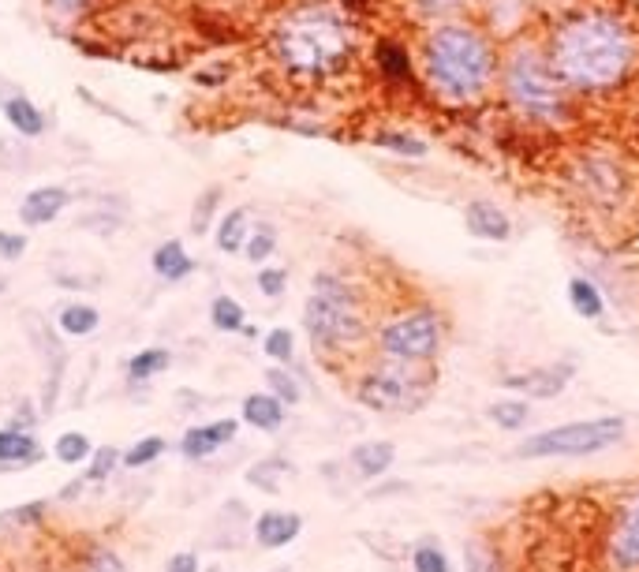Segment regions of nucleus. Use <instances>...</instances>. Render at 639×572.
<instances>
[{
	"mask_svg": "<svg viewBox=\"0 0 639 572\" xmlns=\"http://www.w3.org/2000/svg\"><path fill=\"white\" fill-rule=\"evenodd\" d=\"M554 60L572 86H610L628 64V34L606 15H583L557 34Z\"/></svg>",
	"mask_w": 639,
	"mask_h": 572,
	"instance_id": "f257e3e1",
	"label": "nucleus"
},
{
	"mask_svg": "<svg viewBox=\"0 0 639 572\" xmlns=\"http://www.w3.org/2000/svg\"><path fill=\"white\" fill-rule=\"evenodd\" d=\"M494 72V53L479 30L441 27L426 38V75L449 98H475L483 94Z\"/></svg>",
	"mask_w": 639,
	"mask_h": 572,
	"instance_id": "f03ea898",
	"label": "nucleus"
},
{
	"mask_svg": "<svg viewBox=\"0 0 639 572\" xmlns=\"http://www.w3.org/2000/svg\"><path fill=\"white\" fill-rule=\"evenodd\" d=\"M277 53L292 72H333L348 57V27L326 8H307L277 30Z\"/></svg>",
	"mask_w": 639,
	"mask_h": 572,
	"instance_id": "7ed1b4c3",
	"label": "nucleus"
},
{
	"mask_svg": "<svg viewBox=\"0 0 639 572\" xmlns=\"http://www.w3.org/2000/svg\"><path fill=\"white\" fill-rule=\"evenodd\" d=\"M303 326L318 348H344L367 333L355 311V292L333 273H318L314 296L303 307Z\"/></svg>",
	"mask_w": 639,
	"mask_h": 572,
	"instance_id": "20e7f679",
	"label": "nucleus"
},
{
	"mask_svg": "<svg viewBox=\"0 0 639 572\" xmlns=\"http://www.w3.org/2000/svg\"><path fill=\"white\" fill-rule=\"evenodd\" d=\"M625 438V419L621 415H595V419H576L561 427L539 430L520 442V460H546V457H595Z\"/></svg>",
	"mask_w": 639,
	"mask_h": 572,
	"instance_id": "39448f33",
	"label": "nucleus"
},
{
	"mask_svg": "<svg viewBox=\"0 0 639 572\" xmlns=\"http://www.w3.org/2000/svg\"><path fill=\"white\" fill-rule=\"evenodd\" d=\"M412 367L415 363L389 359L382 367L367 371L363 382H359V389H355L359 404H367L370 412H389V415L415 412V408L426 401V378H419Z\"/></svg>",
	"mask_w": 639,
	"mask_h": 572,
	"instance_id": "423d86ee",
	"label": "nucleus"
},
{
	"mask_svg": "<svg viewBox=\"0 0 639 572\" xmlns=\"http://www.w3.org/2000/svg\"><path fill=\"white\" fill-rule=\"evenodd\" d=\"M505 86H509V98L516 101L524 113L539 116V120H557V116L565 113L561 86H557L550 68H546L531 49H524V53H516V57L509 60Z\"/></svg>",
	"mask_w": 639,
	"mask_h": 572,
	"instance_id": "0eeeda50",
	"label": "nucleus"
},
{
	"mask_svg": "<svg viewBox=\"0 0 639 572\" xmlns=\"http://www.w3.org/2000/svg\"><path fill=\"white\" fill-rule=\"evenodd\" d=\"M378 344L389 359L400 363H426V359L438 356L441 348V322L434 311H412V315H400L393 322H385L378 333Z\"/></svg>",
	"mask_w": 639,
	"mask_h": 572,
	"instance_id": "6e6552de",
	"label": "nucleus"
},
{
	"mask_svg": "<svg viewBox=\"0 0 639 572\" xmlns=\"http://www.w3.org/2000/svg\"><path fill=\"white\" fill-rule=\"evenodd\" d=\"M610 561L617 572H639V494L628 498L613 516Z\"/></svg>",
	"mask_w": 639,
	"mask_h": 572,
	"instance_id": "1a4fd4ad",
	"label": "nucleus"
},
{
	"mask_svg": "<svg viewBox=\"0 0 639 572\" xmlns=\"http://www.w3.org/2000/svg\"><path fill=\"white\" fill-rule=\"evenodd\" d=\"M68 187H34L27 199H23V206H19V217H23V225H30V229H38V225H49V221H57L64 210H68Z\"/></svg>",
	"mask_w": 639,
	"mask_h": 572,
	"instance_id": "9d476101",
	"label": "nucleus"
},
{
	"mask_svg": "<svg viewBox=\"0 0 639 572\" xmlns=\"http://www.w3.org/2000/svg\"><path fill=\"white\" fill-rule=\"evenodd\" d=\"M572 374H576L572 363H550V367H535V371H527V374H512L509 386L524 389L527 397L546 401V397H557V393L572 382Z\"/></svg>",
	"mask_w": 639,
	"mask_h": 572,
	"instance_id": "9b49d317",
	"label": "nucleus"
},
{
	"mask_svg": "<svg viewBox=\"0 0 639 572\" xmlns=\"http://www.w3.org/2000/svg\"><path fill=\"white\" fill-rule=\"evenodd\" d=\"M236 430H240V423H236V419H217V423H202V427L187 430L184 442H180V449H184V457L202 460V457H210V453H217L221 445L232 442V438H236Z\"/></svg>",
	"mask_w": 639,
	"mask_h": 572,
	"instance_id": "f8f14e48",
	"label": "nucleus"
},
{
	"mask_svg": "<svg viewBox=\"0 0 639 572\" xmlns=\"http://www.w3.org/2000/svg\"><path fill=\"white\" fill-rule=\"evenodd\" d=\"M464 225L475 240H494V244H505L512 236V221L505 210H497L494 202H471L464 210Z\"/></svg>",
	"mask_w": 639,
	"mask_h": 572,
	"instance_id": "ddd939ff",
	"label": "nucleus"
},
{
	"mask_svg": "<svg viewBox=\"0 0 639 572\" xmlns=\"http://www.w3.org/2000/svg\"><path fill=\"white\" fill-rule=\"evenodd\" d=\"M299 531H303V516L299 513H281V509H270L255 520V539L258 546L266 550H281V546L296 543Z\"/></svg>",
	"mask_w": 639,
	"mask_h": 572,
	"instance_id": "4468645a",
	"label": "nucleus"
},
{
	"mask_svg": "<svg viewBox=\"0 0 639 572\" xmlns=\"http://www.w3.org/2000/svg\"><path fill=\"white\" fill-rule=\"evenodd\" d=\"M42 460V445L34 442L23 430H0V472H15V468H30Z\"/></svg>",
	"mask_w": 639,
	"mask_h": 572,
	"instance_id": "2eb2a0df",
	"label": "nucleus"
},
{
	"mask_svg": "<svg viewBox=\"0 0 639 572\" xmlns=\"http://www.w3.org/2000/svg\"><path fill=\"white\" fill-rule=\"evenodd\" d=\"M352 468L363 479H382L389 468H393V460H397V445L393 442H359L352 449Z\"/></svg>",
	"mask_w": 639,
	"mask_h": 572,
	"instance_id": "dca6fc26",
	"label": "nucleus"
},
{
	"mask_svg": "<svg viewBox=\"0 0 639 572\" xmlns=\"http://www.w3.org/2000/svg\"><path fill=\"white\" fill-rule=\"evenodd\" d=\"M30 326H34V341H38V348L45 352V408H53V397H57V386H60V371H64V348L57 344V337L45 333L38 318H30Z\"/></svg>",
	"mask_w": 639,
	"mask_h": 572,
	"instance_id": "f3484780",
	"label": "nucleus"
},
{
	"mask_svg": "<svg viewBox=\"0 0 639 572\" xmlns=\"http://www.w3.org/2000/svg\"><path fill=\"white\" fill-rule=\"evenodd\" d=\"M243 423H251L255 430H281L284 401H277L273 393H251L243 401Z\"/></svg>",
	"mask_w": 639,
	"mask_h": 572,
	"instance_id": "a211bd4d",
	"label": "nucleus"
},
{
	"mask_svg": "<svg viewBox=\"0 0 639 572\" xmlns=\"http://www.w3.org/2000/svg\"><path fill=\"white\" fill-rule=\"evenodd\" d=\"M292 475H296V464H292V460L266 457V460H258V464L247 468V483L258 487V490H266V494H277L284 479H292Z\"/></svg>",
	"mask_w": 639,
	"mask_h": 572,
	"instance_id": "6ab92c4d",
	"label": "nucleus"
},
{
	"mask_svg": "<svg viewBox=\"0 0 639 572\" xmlns=\"http://www.w3.org/2000/svg\"><path fill=\"white\" fill-rule=\"evenodd\" d=\"M154 270L157 277H165V281H184L187 273L195 270V262L187 255V247L180 240H165V244L154 251Z\"/></svg>",
	"mask_w": 639,
	"mask_h": 572,
	"instance_id": "aec40b11",
	"label": "nucleus"
},
{
	"mask_svg": "<svg viewBox=\"0 0 639 572\" xmlns=\"http://www.w3.org/2000/svg\"><path fill=\"white\" fill-rule=\"evenodd\" d=\"M4 120H8L19 135H27V139H38L45 131V116L38 113V105L27 101L23 94H15V98L4 101Z\"/></svg>",
	"mask_w": 639,
	"mask_h": 572,
	"instance_id": "412c9836",
	"label": "nucleus"
},
{
	"mask_svg": "<svg viewBox=\"0 0 639 572\" xmlns=\"http://www.w3.org/2000/svg\"><path fill=\"white\" fill-rule=\"evenodd\" d=\"M568 303H572V311L580 318H602V311H606L602 292H598L587 277H572V281H568Z\"/></svg>",
	"mask_w": 639,
	"mask_h": 572,
	"instance_id": "4be33fe9",
	"label": "nucleus"
},
{
	"mask_svg": "<svg viewBox=\"0 0 639 572\" xmlns=\"http://www.w3.org/2000/svg\"><path fill=\"white\" fill-rule=\"evenodd\" d=\"M378 68H382L385 79H393V83H408L412 79V60L404 53V45L397 42H378Z\"/></svg>",
	"mask_w": 639,
	"mask_h": 572,
	"instance_id": "5701e85b",
	"label": "nucleus"
},
{
	"mask_svg": "<svg viewBox=\"0 0 639 572\" xmlns=\"http://www.w3.org/2000/svg\"><path fill=\"white\" fill-rule=\"evenodd\" d=\"M247 244V210H228L225 221L217 225V247L225 255H236Z\"/></svg>",
	"mask_w": 639,
	"mask_h": 572,
	"instance_id": "b1692460",
	"label": "nucleus"
},
{
	"mask_svg": "<svg viewBox=\"0 0 639 572\" xmlns=\"http://www.w3.org/2000/svg\"><path fill=\"white\" fill-rule=\"evenodd\" d=\"M101 322L98 307H90V303H68L64 311H60V329L71 333V337H86V333H94Z\"/></svg>",
	"mask_w": 639,
	"mask_h": 572,
	"instance_id": "393cba45",
	"label": "nucleus"
},
{
	"mask_svg": "<svg viewBox=\"0 0 639 572\" xmlns=\"http://www.w3.org/2000/svg\"><path fill=\"white\" fill-rule=\"evenodd\" d=\"M486 419L501 430H520L531 419V408H527V401H516V397L512 401H494L486 408Z\"/></svg>",
	"mask_w": 639,
	"mask_h": 572,
	"instance_id": "a878e982",
	"label": "nucleus"
},
{
	"mask_svg": "<svg viewBox=\"0 0 639 572\" xmlns=\"http://www.w3.org/2000/svg\"><path fill=\"white\" fill-rule=\"evenodd\" d=\"M169 352L165 348H146V352H135V356L128 359V378L131 382H146V378H154V374H161L165 367H169Z\"/></svg>",
	"mask_w": 639,
	"mask_h": 572,
	"instance_id": "bb28decb",
	"label": "nucleus"
},
{
	"mask_svg": "<svg viewBox=\"0 0 639 572\" xmlns=\"http://www.w3.org/2000/svg\"><path fill=\"white\" fill-rule=\"evenodd\" d=\"M210 322L213 329H221V333H243V307L232 296H217L210 307Z\"/></svg>",
	"mask_w": 639,
	"mask_h": 572,
	"instance_id": "cd10ccee",
	"label": "nucleus"
},
{
	"mask_svg": "<svg viewBox=\"0 0 639 572\" xmlns=\"http://www.w3.org/2000/svg\"><path fill=\"white\" fill-rule=\"evenodd\" d=\"M412 569L415 572H453V561H449V554L441 550L438 543H419L412 554Z\"/></svg>",
	"mask_w": 639,
	"mask_h": 572,
	"instance_id": "c85d7f7f",
	"label": "nucleus"
},
{
	"mask_svg": "<svg viewBox=\"0 0 639 572\" xmlns=\"http://www.w3.org/2000/svg\"><path fill=\"white\" fill-rule=\"evenodd\" d=\"M266 386H270L273 397H277V401H284V404L303 401V389H299V382L288 371H284V367H270V371H266Z\"/></svg>",
	"mask_w": 639,
	"mask_h": 572,
	"instance_id": "c756f323",
	"label": "nucleus"
},
{
	"mask_svg": "<svg viewBox=\"0 0 639 572\" xmlns=\"http://www.w3.org/2000/svg\"><path fill=\"white\" fill-rule=\"evenodd\" d=\"M277 251V232L270 229V225H262V229H255L251 236H247V244H243V255L251 258L255 266H262L266 258Z\"/></svg>",
	"mask_w": 639,
	"mask_h": 572,
	"instance_id": "7c9ffc66",
	"label": "nucleus"
},
{
	"mask_svg": "<svg viewBox=\"0 0 639 572\" xmlns=\"http://www.w3.org/2000/svg\"><path fill=\"white\" fill-rule=\"evenodd\" d=\"M374 143L385 146V150H393V154H404V158H423V154H426V143H423V139H412V135H400V131H382V135H378Z\"/></svg>",
	"mask_w": 639,
	"mask_h": 572,
	"instance_id": "2f4dec72",
	"label": "nucleus"
},
{
	"mask_svg": "<svg viewBox=\"0 0 639 572\" xmlns=\"http://www.w3.org/2000/svg\"><path fill=\"white\" fill-rule=\"evenodd\" d=\"M86 453H90V438L79 430H68L57 438V460H64V464H79V460H86Z\"/></svg>",
	"mask_w": 639,
	"mask_h": 572,
	"instance_id": "473e14b6",
	"label": "nucleus"
},
{
	"mask_svg": "<svg viewBox=\"0 0 639 572\" xmlns=\"http://www.w3.org/2000/svg\"><path fill=\"white\" fill-rule=\"evenodd\" d=\"M217 202H221V187H210V191H202V195H199V202H195V214H191V232H195V236H202V232L210 229Z\"/></svg>",
	"mask_w": 639,
	"mask_h": 572,
	"instance_id": "72a5a7b5",
	"label": "nucleus"
},
{
	"mask_svg": "<svg viewBox=\"0 0 639 572\" xmlns=\"http://www.w3.org/2000/svg\"><path fill=\"white\" fill-rule=\"evenodd\" d=\"M266 356L277 359V363H288V359L296 356V337H292V329H270L266 333Z\"/></svg>",
	"mask_w": 639,
	"mask_h": 572,
	"instance_id": "f704fd0d",
	"label": "nucleus"
},
{
	"mask_svg": "<svg viewBox=\"0 0 639 572\" xmlns=\"http://www.w3.org/2000/svg\"><path fill=\"white\" fill-rule=\"evenodd\" d=\"M116 460H124L120 453H116L113 445H101V449H94V460H90V468H86L83 479H90V483H101V479H109L116 468Z\"/></svg>",
	"mask_w": 639,
	"mask_h": 572,
	"instance_id": "c9c22d12",
	"label": "nucleus"
},
{
	"mask_svg": "<svg viewBox=\"0 0 639 572\" xmlns=\"http://www.w3.org/2000/svg\"><path fill=\"white\" fill-rule=\"evenodd\" d=\"M165 453V438H142V442H135L124 453V464L128 468H142V464H150V460H157Z\"/></svg>",
	"mask_w": 639,
	"mask_h": 572,
	"instance_id": "e433bc0d",
	"label": "nucleus"
},
{
	"mask_svg": "<svg viewBox=\"0 0 639 572\" xmlns=\"http://www.w3.org/2000/svg\"><path fill=\"white\" fill-rule=\"evenodd\" d=\"M464 561H468V572H497L490 546L479 543V539H471V543L464 546Z\"/></svg>",
	"mask_w": 639,
	"mask_h": 572,
	"instance_id": "4c0bfd02",
	"label": "nucleus"
},
{
	"mask_svg": "<svg viewBox=\"0 0 639 572\" xmlns=\"http://www.w3.org/2000/svg\"><path fill=\"white\" fill-rule=\"evenodd\" d=\"M284 288H288V273L284 270H277V266L258 270V292H262V296L277 300V296H284Z\"/></svg>",
	"mask_w": 639,
	"mask_h": 572,
	"instance_id": "58836bf2",
	"label": "nucleus"
},
{
	"mask_svg": "<svg viewBox=\"0 0 639 572\" xmlns=\"http://www.w3.org/2000/svg\"><path fill=\"white\" fill-rule=\"evenodd\" d=\"M23 255H27V236L0 229V258H8V262H15V258H23Z\"/></svg>",
	"mask_w": 639,
	"mask_h": 572,
	"instance_id": "ea45409f",
	"label": "nucleus"
},
{
	"mask_svg": "<svg viewBox=\"0 0 639 572\" xmlns=\"http://www.w3.org/2000/svg\"><path fill=\"white\" fill-rule=\"evenodd\" d=\"M49 8L57 15H64V19H71V15H83L86 8H90V0H49Z\"/></svg>",
	"mask_w": 639,
	"mask_h": 572,
	"instance_id": "a19ab883",
	"label": "nucleus"
},
{
	"mask_svg": "<svg viewBox=\"0 0 639 572\" xmlns=\"http://www.w3.org/2000/svg\"><path fill=\"white\" fill-rule=\"evenodd\" d=\"M94 572H124V561L113 558L109 550H98L94 554Z\"/></svg>",
	"mask_w": 639,
	"mask_h": 572,
	"instance_id": "79ce46f5",
	"label": "nucleus"
},
{
	"mask_svg": "<svg viewBox=\"0 0 639 572\" xmlns=\"http://www.w3.org/2000/svg\"><path fill=\"white\" fill-rule=\"evenodd\" d=\"M165 572H199V558H195V554H176Z\"/></svg>",
	"mask_w": 639,
	"mask_h": 572,
	"instance_id": "37998d69",
	"label": "nucleus"
},
{
	"mask_svg": "<svg viewBox=\"0 0 639 572\" xmlns=\"http://www.w3.org/2000/svg\"><path fill=\"white\" fill-rule=\"evenodd\" d=\"M0 288H4V277H0Z\"/></svg>",
	"mask_w": 639,
	"mask_h": 572,
	"instance_id": "c03bdc74",
	"label": "nucleus"
},
{
	"mask_svg": "<svg viewBox=\"0 0 639 572\" xmlns=\"http://www.w3.org/2000/svg\"><path fill=\"white\" fill-rule=\"evenodd\" d=\"M0 150H4V146H0Z\"/></svg>",
	"mask_w": 639,
	"mask_h": 572,
	"instance_id": "a18cd8bd",
	"label": "nucleus"
},
{
	"mask_svg": "<svg viewBox=\"0 0 639 572\" xmlns=\"http://www.w3.org/2000/svg\"><path fill=\"white\" fill-rule=\"evenodd\" d=\"M213 572H217V569H213Z\"/></svg>",
	"mask_w": 639,
	"mask_h": 572,
	"instance_id": "49530a36",
	"label": "nucleus"
}]
</instances>
